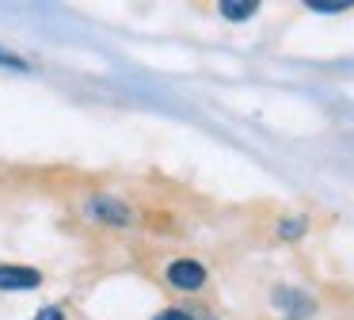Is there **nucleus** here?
<instances>
[{
	"instance_id": "obj_2",
	"label": "nucleus",
	"mask_w": 354,
	"mask_h": 320,
	"mask_svg": "<svg viewBox=\"0 0 354 320\" xmlns=\"http://www.w3.org/2000/svg\"><path fill=\"white\" fill-rule=\"evenodd\" d=\"M164 278H168V286L179 290V294H198V290H206L209 271L198 263V259L179 256V259H171V263L164 267Z\"/></svg>"
},
{
	"instance_id": "obj_8",
	"label": "nucleus",
	"mask_w": 354,
	"mask_h": 320,
	"mask_svg": "<svg viewBox=\"0 0 354 320\" xmlns=\"http://www.w3.org/2000/svg\"><path fill=\"white\" fill-rule=\"evenodd\" d=\"M351 4H320V0H308V12H346Z\"/></svg>"
},
{
	"instance_id": "obj_5",
	"label": "nucleus",
	"mask_w": 354,
	"mask_h": 320,
	"mask_svg": "<svg viewBox=\"0 0 354 320\" xmlns=\"http://www.w3.org/2000/svg\"><path fill=\"white\" fill-rule=\"evenodd\" d=\"M274 233L282 236V240H297V236L308 233V221H305V217H286V221H278Z\"/></svg>"
},
{
	"instance_id": "obj_7",
	"label": "nucleus",
	"mask_w": 354,
	"mask_h": 320,
	"mask_svg": "<svg viewBox=\"0 0 354 320\" xmlns=\"http://www.w3.org/2000/svg\"><path fill=\"white\" fill-rule=\"evenodd\" d=\"M35 320H69V317H65L62 305H42V309L35 312Z\"/></svg>"
},
{
	"instance_id": "obj_6",
	"label": "nucleus",
	"mask_w": 354,
	"mask_h": 320,
	"mask_svg": "<svg viewBox=\"0 0 354 320\" xmlns=\"http://www.w3.org/2000/svg\"><path fill=\"white\" fill-rule=\"evenodd\" d=\"M153 320H206L202 312H191V309H160Z\"/></svg>"
},
{
	"instance_id": "obj_4",
	"label": "nucleus",
	"mask_w": 354,
	"mask_h": 320,
	"mask_svg": "<svg viewBox=\"0 0 354 320\" xmlns=\"http://www.w3.org/2000/svg\"><path fill=\"white\" fill-rule=\"evenodd\" d=\"M217 12L225 15V19H252L255 12H259V4H255V0H221V8H217Z\"/></svg>"
},
{
	"instance_id": "obj_1",
	"label": "nucleus",
	"mask_w": 354,
	"mask_h": 320,
	"mask_svg": "<svg viewBox=\"0 0 354 320\" xmlns=\"http://www.w3.org/2000/svg\"><path fill=\"white\" fill-rule=\"evenodd\" d=\"M84 217L92 221V225H103V229H130L133 221H138V213H133V206L118 195H92L84 202Z\"/></svg>"
},
{
	"instance_id": "obj_9",
	"label": "nucleus",
	"mask_w": 354,
	"mask_h": 320,
	"mask_svg": "<svg viewBox=\"0 0 354 320\" xmlns=\"http://www.w3.org/2000/svg\"><path fill=\"white\" fill-rule=\"evenodd\" d=\"M0 65H8V69H27V61L16 57V53H8V50H0Z\"/></svg>"
},
{
	"instance_id": "obj_3",
	"label": "nucleus",
	"mask_w": 354,
	"mask_h": 320,
	"mask_svg": "<svg viewBox=\"0 0 354 320\" xmlns=\"http://www.w3.org/2000/svg\"><path fill=\"white\" fill-rule=\"evenodd\" d=\"M42 286V271L24 263H0V290L4 294H19V290H39Z\"/></svg>"
}]
</instances>
